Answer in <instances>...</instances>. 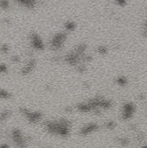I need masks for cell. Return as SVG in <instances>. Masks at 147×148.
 Wrapping results in <instances>:
<instances>
[{"instance_id":"cell-1","label":"cell","mask_w":147,"mask_h":148,"mask_svg":"<svg viewBox=\"0 0 147 148\" xmlns=\"http://www.w3.org/2000/svg\"><path fill=\"white\" fill-rule=\"evenodd\" d=\"M66 40H67V34L65 32H60V33L55 34L52 37L50 45L53 49L57 50V49H60L63 46Z\"/></svg>"},{"instance_id":"cell-2","label":"cell","mask_w":147,"mask_h":148,"mask_svg":"<svg viewBox=\"0 0 147 148\" xmlns=\"http://www.w3.org/2000/svg\"><path fill=\"white\" fill-rule=\"evenodd\" d=\"M20 112L31 123H37L42 119V114L39 112H31L24 108H21Z\"/></svg>"},{"instance_id":"cell-3","label":"cell","mask_w":147,"mask_h":148,"mask_svg":"<svg viewBox=\"0 0 147 148\" xmlns=\"http://www.w3.org/2000/svg\"><path fill=\"white\" fill-rule=\"evenodd\" d=\"M135 111H136V108L133 103H126L122 107L121 118L123 120H128L133 117Z\"/></svg>"},{"instance_id":"cell-4","label":"cell","mask_w":147,"mask_h":148,"mask_svg":"<svg viewBox=\"0 0 147 148\" xmlns=\"http://www.w3.org/2000/svg\"><path fill=\"white\" fill-rule=\"evenodd\" d=\"M11 137L12 140L15 143H16L17 147H25V140L23 136V134L21 133V131L19 129H14L11 132Z\"/></svg>"},{"instance_id":"cell-5","label":"cell","mask_w":147,"mask_h":148,"mask_svg":"<svg viewBox=\"0 0 147 148\" xmlns=\"http://www.w3.org/2000/svg\"><path fill=\"white\" fill-rule=\"evenodd\" d=\"M30 43L31 46L33 47V49H36V50H43L44 49V43L42 42V40L41 39V37L34 33L30 36Z\"/></svg>"},{"instance_id":"cell-6","label":"cell","mask_w":147,"mask_h":148,"mask_svg":"<svg viewBox=\"0 0 147 148\" xmlns=\"http://www.w3.org/2000/svg\"><path fill=\"white\" fill-rule=\"evenodd\" d=\"M98 129H99V126L97 124L92 123V124H88V125L83 127L81 129V134L83 135H87V134H92V133L97 131Z\"/></svg>"},{"instance_id":"cell-7","label":"cell","mask_w":147,"mask_h":148,"mask_svg":"<svg viewBox=\"0 0 147 148\" xmlns=\"http://www.w3.org/2000/svg\"><path fill=\"white\" fill-rule=\"evenodd\" d=\"M35 66H36V61L34 59L30 60L28 62V64L25 65V67H23L22 69V70H21L22 74L23 75H28V74H29L30 72H32V70L34 69Z\"/></svg>"},{"instance_id":"cell-8","label":"cell","mask_w":147,"mask_h":148,"mask_svg":"<svg viewBox=\"0 0 147 148\" xmlns=\"http://www.w3.org/2000/svg\"><path fill=\"white\" fill-rule=\"evenodd\" d=\"M17 3L28 8V9H33L36 4V0H15Z\"/></svg>"},{"instance_id":"cell-9","label":"cell","mask_w":147,"mask_h":148,"mask_svg":"<svg viewBox=\"0 0 147 148\" xmlns=\"http://www.w3.org/2000/svg\"><path fill=\"white\" fill-rule=\"evenodd\" d=\"M12 114V112L10 110H3L0 113V121H6L8 120Z\"/></svg>"},{"instance_id":"cell-10","label":"cell","mask_w":147,"mask_h":148,"mask_svg":"<svg viewBox=\"0 0 147 148\" xmlns=\"http://www.w3.org/2000/svg\"><path fill=\"white\" fill-rule=\"evenodd\" d=\"M65 29L67 31H74L76 28V23L73 21H68L65 24Z\"/></svg>"},{"instance_id":"cell-11","label":"cell","mask_w":147,"mask_h":148,"mask_svg":"<svg viewBox=\"0 0 147 148\" xmlns=\"http://www.w3.org/2000/svg\"><path fill=\"white\" fill-rule=\"evenodd\" d=\"M11 97V94L4 89H0V99L8 100Z\"/></svg>"},{"instance_id":"cell-12","label":"cell","mask_w":147,"mask_h":148,"mask_svg":"<svg viewBox=\"0 0 147 148\" xmlns=\"http://www.w3.org/2000/svg\"><path fill=\"white\" fill-rule=\"evenodd\" d=\"M116 82H117L118 85H120V86H126L128 83V80L124 76H120V77L117 78Z\"/></svg>"},{"instance_id":"cell-13","label":"cell","mask_w":147,"mask_h":148,"mask_svg":"<svg viewBox=\"0 0 147 148\" xmlns=\"http://www.w3.org/2000/svg\"><path fill=\"white\" fill-rule=\"evenodd\" d=\"M0 8L2 10H7L10 8L9 0H0Z\"/></svg>"},{"instance_id":"cell-14","label":"cell","mask_w":147,"mask_h":148,"mask_svg":"<svg viewBox=\"0 0 147 148\" xmlns=\"http://www.w3.org/2000/svg\"><path fill=\"white\" fill-rule=\"evenodd\" d=\"M98 52L101 55H105L108 52V49L106 46H99L98 48Z\"/></svg>"},{"instance_id":"cell-15","label":"cell","mask_w":147,"mask_h":148,"mask_svg":"<svg viewBox=\"0 0 147 148\" xmlns=\"http://www.w3.org/2000/svg\"><path fill=\"white\" fill-rule=\"evenodd\" d=\"M9 49H10V47L7 44H2V46L0 47V52L3 53V54L8 53Z\"/></svg>"},{"instance_id":"cell-16","label":"cell","mask_w":147,"mask_h":148,"mask_svg":"<svg viewBox=\"0 0 147 148\" xmlns=\"http://www.w3.org/2000/svg\"><path fill=\"white\" fill-rule=\"evenodd\" d=\"M118 141H119V143H120V145H122V146H126V145L129 144V140L126 139V138H120V139L118 140Z\"/></svg>"},{"instance_id":"cell-17","label":"cell","mask_w":147,"mask_h":148,"mask_svg":"<svg viewBox=\"0 0 147 148\" xmlns=\"http://www.w3.org/2000/svg\"><path fill=\"white\" fill-rule=\"evenodd\" d=\"M115 3L120 7H124L127 4V1L126 0H114Z\"/></svg>"},{"instance_id":"cell-18","label":"cell","mask_w":147,"mask_h":148,"mask_svg":"<svg viewBox=\"0 0 147 148\" xmlns=\"http://www.w3.org/2000/svg\"><path fill=\"white\" fill-rule=\"evenodd\" d=\"M116 127V123L114 121H109L106 124V127L108 129H113Z\"/></svg>"},{"instance_id":"cell-19","label":"cell","mask_w":147,"mask_h":148,"mask_svg":"<svg viewBox=\"0 0 147 148\" xmlns=\"http://www.w3.org/2000/svg\"><path fill=\"white\" fill-rule=\"evenodd\" d=\"M8 71V68L5 64H0V73H6Z\"/></svg>"},{"instance_id":"cell-20","label":"cell","mask_w":147,"mask_h":148,"mask_svg":"<svg viewBox=\"0 0 147 148\" xmlns=\"http://www.w3.org/2000/svg\"><path fill=\"white\" fill-rule=\"evenodd\" d=\"M144 36H147V20L144 23Z\"/></svg>"},{"instance_id":"cell-21","label":"cell","mask_w":147,"mask_h":148,"mask_svg":"<svg viewBox=\"0 0 147 148\" xmlns=\"http://www.w3.org/2000/svg\"><path fill=\"white\" fill-rule=\"evenodd\" d=\"M11 60H12L13 62H19V57L16 56H13V57L11 58Z\"/></svg>"}]
</instances>
